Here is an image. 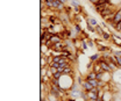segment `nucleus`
I'll list each match as a JSON object with an SVG mask.
<instances>
[{
	"mask_svg": "<svg viewBox=\"0 0 121 101\" xmlns=\"http://www.w3.org/2000/svg\"><path fill=\"white\" fill-rule=\"evenodd\" d=\"M119 22H121V8H119L117 12H115V14L113 15V19H112V21L111 22H108L113 28L115 29V27H117V25L119 23Z\"/></svg>",
	"mask_w": 121,
	"mask_h": 101,
	"instance_id": "1",
	"label": "nucleus"
},
{
	"mask_svg": "<svg viewBox=\"0 0 121 101\" xmlns=\"http://www.w3.org/2000/svg\"><path fill=\"white\" fill-rule=\"evenodd\" d=\"M65 4H63L60 0H54V2H52V8L54 9H57V11H60V12H63V9H65Z\"/></svg>",
	"mask_w": 121,
	"mask_h": 101,
	"instance_id": "2",
	"label": "nucleus"
},
{
	"mask_svg": "<svg viewBox=\"0 0 121 101\" xmlns=\"http://www.w3.org/2000/svg\"><path fill=\"white\" fill-rule=\"evenodd\" d=\"M79 81H80V86H82V88H83V91H86V92H90L91 89L93 88V86L91 85L90 83L86 80V79H79Z\"/></svg>",
	"mask_w": 121,
	"mask_h": 101,
	"instance_id": "3",
	"label": "nucleus"
},
{
	"mask_svg": "<svg viewBox=\"0 0 121 101\" xmlns=\"http://www.w3.org/2000/svg\"><path fill=\"white\" fill-rule=\"evenodd\" d=\"M101 37H103V40H104V41H111V40H112V34H111L109 31L105 30V31L103 33Z\"/></svg>",
	"mask_w": 121,
	"mask_h": 101,
	"instance_id": "4",
	"label": "nucleus"
},
{
	"mask_svg": "<svg viewBox=\"0 0 121 101\" xmlns=\"http://www.w3.org/2000/svg\"><path fill=\"white\" fill-rule=\"evenodd\" d=\"M97 48H98V51L101 52V54L103 52H111V49L108 46H106V45H98Z\"/></svg>",
	"mask_w": 121,
	"mask_h": 101,
	"instance_id": "5",
	"label": "nucleus"
},
{
	"mask_svg": "<svg viewBox=\"0 0 121 101\" xmlns=\"http://www.w3.org/2000/svg\"><path fill=\"white\" fill-rule=\"evenodd\" d=\"M100 57H101V55H99V54H94V55L90 56V62L95 63V62H98V60L100 59Z\"/></svg>",
	"mask_w": 121,
	"mask_h": 101,
	"instance_id": "6",
	"label": "nucleus"
},
{
	"mask_svg": "<svg viewBox=\"0 0 121 101\" xmlns=\"http://www.w3.org/2000/svg\"><path fill=\"white\" fill-rule=\"evenodd\" d=\"M86 23H90V25L94 26V27H95L97 25H99V23H98V21H97L94 17H87V19H86Z\"/></svg>",
	"mask_w": 121,
	"mask_h": 101,
	"instance_id": "7",
	"label": "nucleus"
},
{
	"mask_svg": "<svg viewBox=\"0 0 121 101\" xmlns=\"http://www.w3.org/2000/svg\"><path fill=\"white\" fill-rule=\"evenodd\" d=\"M85 79H97V73L94 71H90V72L86 74Z\"/></svg>",
	"mask_w": 121,
	"mask_h": 101,
	"instance_id": "8",
	"label": "nucleus"
},
{
	"mask_svg": "<svg viewBox=\"0 0 121 101\" xmlns=\"http://www.w3.org/2000/svg\"><path fill=\"white\" fill-rule=\"evenodd\" d=\"M104 31H105V30H103V29H101V26H100V25H97V26H95V33H98L100 36L103 35V33H104Z\"/></svg>",
	"mask_w": 121,
	"mask_h": 101,
	"instance_id": "9",
	"label": "nucleus"
},
{
	"mask_svg": "<svg viewBox=\"0 0 121 101\" xmlns=\"http://www.w3.org/2000/svg\"><path fill=\"white\" fill-rule=\"evenodd\" d=\"M70 5L72 6V8H76V7H78V6H80V4L77 1V0H71L70 1Z\"/></svg>",
	"mask_w": 121,
	"mask_h": 101,
	"instance_id": "10",
	"label": "nucleus"
},
{
	"mask_svg": "<svg viewBox=\"0 0 121 101\" xmlns=\"http://www.w3.org/2000/svg\"><path fill=\"white\" fill-rule=\"evenodd\" d=\"M75 31L77 34H82V33H83V30H82V28H80L79 25H75Z\"/></svg>",
	"mask_w": 121,
	"mask_h": 101,
	"instance_id": "11",
	"label": "nucleus"
},
{
	"mask_svg": "<svg viewBox=\"0 0 121 101\" xmlns=\"http://www.w3.org/2000/svg\"><path fill=\"white\" fill-rule=\"evenodd\" d=\"M62 76H63V73L62 72H56V73H54V74H52V77H54V78H56V79H60V78H62Z\"/></svg>",
	"mask_w": 121,
	"mask_h": 101,
	"instance_id": "12",
	"label": "nucleus"
},
{
	"mask_svg": "<svg viewBox=\"0 0 121 101\" xmlns=\"http://www.w3.org/2000/svg\"><path fill=\"white\" fill-rule=\"evenodd\" d=\"M113 56L115 57H121V50H115V51H112Z\"/></svg>",
	"mask_w": 121,
	"mask_h": 101,
	"instance_id": "13",
	"label": "nucleus"
},
{
	"mask_svg": "<svg viewBox=\"0 0 121 101\" xmlns=\"http://www.w3.org/2000/svg\"><path fill=\"white\" fill-rule=\"evenodd\" d=\"M115 30H117V31H119V33H121V22H119V23L117 25V27H115Z\"/></svg>",
	"mask_w": 121,
	"mask_h": 101,
	"instance_id": "14",
	"label": "nucleus"
},
{
	"mask_svg": "<svg viewBox=\"0 0 121 101\" xmlns=\"http://www.w3.org/2000/svg\"><path fill=\"white\" fill-rule=\"evenodd\" d=\"M118 58V65H119V67H121V57H117Z\"/></svg>",
	"mask_w": 121,
	"mask_h": 101,
	"instance_id": "15",
	"label": "nucleus"
},
{
	"mask_svg": "<svg viewBox=\"0 0 121 101\" xmlns=\"http://www.w3.org/2000/svg\"><path fill=\"white\" fill-rule=\"evenodd\" d=\"M89 1H90V2L92 4V5H95V4L98 2V0H89Z\"/></svg>",
	"mask_w": 121,
	"mask_h": 101,
	"instance_id": "16",
	"label": "nucleus"
},
{
	"mask_svg": "<svg viewBox=\"0 0 121 101\" xmlns=\"http://www.w3.org/2000/svg\"><path fill=\"white\" fill-rule=\"evenodd\" d=\"M101 27H103V28H107V23H106V22H103V23H101Z\"/></svg>",
	"mask_w": 121,
	"mask_h": 101,
	"instance_id": "17",
	"label": "nucleus"
},
{
	"mask_svg": "<svg viewBox=\"0 0 121 101\" xmlns=\"http://www.w3.org/2000/svg\"><path fill=\"white\" fill-rule=\"evenodd\" d=\"M87 101H99V99H89Z\"/></svg>",
	"mask_w": 121,
	"mask_h": 101,
	"instance_id": "18",
	"label": "nucleus"
},
{
	"mask_svg": "<svg viewBox=\"0 0 121 101\" xmlns=\"http://www.w3.org/2000/svg\"><path fill=\"white\" fill-rule=\"evenodd\" d=\"M99 101H104V100H103V99H101V98H100V99H99Z\"/></svg>",
	"mask_w": 121,
	"mask_h": 101,
	"instance_id": "19",
	"label": "nucleus"
},
{
	"mask_svg": "<svg viewBox=\"0 0 121 101\" xmlns=\"http://www.w3.org/2000/svg\"><path fill=\"white\" fill-rule=\"evenodd\" d=\"M109 101H114V100H113V99H111V100H109Z\"/></svg>",
	"mask_w": 121,
	"mask_h": 101,
	"instance_id": "20",
	"label": "nucleus"
}]
</instances>
